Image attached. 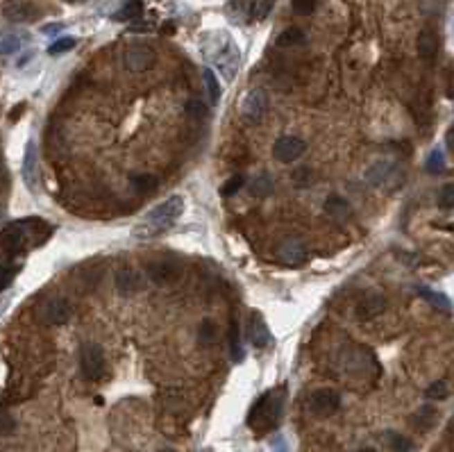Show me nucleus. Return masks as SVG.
<instances>
[{
	"instance_id": "obj_9",
	"label": "nucleus",
	"mask_w": 454,
	"mask_h": 452,
	"mask_svg": "<svg viewBox=\"0 0 454 452\" xmlns=\"http://www.w3.org/2000/svg\"><path fill=\"white\" fill-rule=\"evenodd\" d=\"M277 257L282 264L286 266H302L304 261L309 259V250H307V245H304L300 239H286L279 243V248H277Z\"/></svg>"
},
{
	"instance_id": "obj_45",
	"label": "nucleus",
	"mask_w": 454,
	"mask_h": 452,
	"mask_svg": "<svg viewBox=\"0 0 454 452\" xmlns=\"http://www.w3.org/2000/svg\"><path fill=\"white\" fill-rule=\"evenodd\" d=\"M357 452H377L375 448H359Z\"/></svg>"
},
{
	"instance_id": "obj_7",
	"label": "nucleus",
	"mask_w": 454,
	"mask_h": 452,
	"mask_svg": "<svg viewBox=\"0 0 454 452\" xmlns=\"http://www.w3.org/2000/svg\"><path fill=\"white\" fill-rule=\"evenodd\" d=\"M304 150H307V144H304V139L295 137V134H284L279 137L275 146H272V157L282 164H291L298 157H302Z\"/></svg>"
},
{
	"instance_id": "obj_41",
	"label": "nucleus",
	"mask_w": 454,
	"mask_h": 452,
	"mask_svg": "<svg viewBox=\"0 0 454 452\" xmlns=\"http://www.w3.org/2000/svg\"><path fill=\"white\" fill-rule=\"evenodd\" d=\"M14 430V421L10 416H3L0 418V434H7V432H12Z\"/></svg>"
},
{
	"instance_id": "obj_1",
	"label": "nucleus",
	"mask_w": 454,
	"mask_h": 452,
	"mask_svg": "<svg viewBox=\"0 0 454 452\" xmlns=\"http://www.w3.org/2000/svg\"><path fill=\"white\" fill-rule=\"evenodd\" d=\"M182 211H184V200H182V195H171V198H166L148 211L146 218L134 227L132 234H134L137 239H150V236L161 234L164 229L171 227L182 216Z\"/></svg>"
},
{
	"instance_id": "obj_32",
	"label": "nucleus",
	"mask_w": 454,
	"mask_h": 452,
	"mask_svg": "<svg viewBox=\"0 0 454 452\" xmlns=\"http://www.w3.org/2000/svg\"><path fill=\"white\" fill-rule=\"evenodd\" d=\"M76 44L78 41L73 39V37H62V39H57V41H53L51 44V48H48V55H64V53H69V51H73L76 48Z\"/></svg>"
},
{
	"instance_id": "obj_3",
	"label": "nucleus",
	"mask_w": 454,
	"mask_h": 452,
	"mask_svg": "<svg viewBox=\"0 0 454 452\" xmlns=\"http://www.w3.org/2000/svg\"><path fill=\"white\" fill-rule=\"evenodd\" d=\"M30 218L28 220H19V223L7 225L3 232H0V248H3L10 257L19 254L21 250H26L28 245V234H30Z\"/></svg>"
},
{
	"instance_id": "obj_2",
	"label": "nucleus",
	"mask_w": 454,
	"mask_h": 452,
	"mask_svg": "<svg viewBox=\"0 0 454 452\" xmlns=\"http://www.w3.org/2000/svg\"><path fill=\"white\" fill-rule=\"evenodd\" d=\"M284 409V389H272L257 400V405L252 407L250 416H247V425L252 427L257 434H266L275 430L279 418H282Z\"/></svg>"
},
{
	"instance_id": "obj_15",
	"label": "nucleus",
	"mask_w": 454,
	"mask_h": 452,
	"mask_svg": "<svg viewBox=\"0 0 454 452\" xmlns=\"http://www.w3.org/2000/svg\"><path fill=\"white\" fill-rule=\"evenodd\" d=\"M418 55L423 62H434L436 55H439V37H436L434 30H423L418 35Z\"/></svg>"
},
{
	"instance_id": "obj_21",
	"label": "nucleus",
	"mask_w": 454,
	"mask_h": 452,
	"mask_svg": "<svg viewBox=\"0 0 454 452\" xmlns=\"http://www.w3.org/2000/svg\"><path fill=\"white\" fill-rule=\"evenodd\" d=\"M130 186L134 189L137 193H150V191H155L157 186H159V180H157L155 175H148V173L132 175L130 177Z\"/></svg>"
},
{
	"instance_id": "obj_43",
	"label": "nucleus",
	"mask_w": 454,
	"mask_h": 452,
	"mask_svg": "<svg viewBox=\"0 0 454 452\" xmlns=\"http://www.w3.org/2000/svg\"><path fill=\"white\" fill-rule=\"evenodd\" d=\"M64 28V23H55V26H46L44 28V35H55V32H60Z\"/></svg>"
},
{
	"instance_id": "obj_17",
	"label": "nucleus",
	"mask_w": 454,
	"mask_h": 452,
	"mask_svg": "<svg viewBox=\"0 0 454 452\" xmlns=\"http://www.w3.org/2000/svg\"><path fill=\"white\" fill-rule=\"evenodd\" d=\"M250 339L257 348H266L270 343V330L266 325V320L261 318V314L254 311L252 314V323H250Z\"/></svg>"
},
{
	"instance_id": "obj_44",
	"label": "nucleus",
	"mask_w": 454,
	"mask_h": 452,
	"mask_svg": "<svg viewBox=\"0 0 454 452\" xmlns=\"http://www.w3.org/2000/svg\"><path fill=\"white\" fill-rule=\"evenodd\" d=\"M445 141H448V148L454 153V125L448 130V134H445Z\"/></svg>"
},
{
	"instance_id": "obj_29",
	"label": "nucleus",
	"mask_w": 454,
	"mask_h": 452,
	"mask_svg": "<svg viewBox=\"0 0 454 452\" xmlns=\"http://www.w3.org/2000/svg\"><path fill=\"white\" fill-rule=\"evenodd\" d=\"M21 266L14 264V261H5V264H0V291H5L7 286L14 282V277L19 275Z\"/></svg>"
},
{
	"instance_id": "obj_4",
	"label": "nucleus",
	"mask_w": 454,
	"mask_h": 452,
	"mask_svg": "<svg viewBox=\"0 0 454 452\" xmlns=\"http://www.w3.org/2000/svg\"><path fill=\"white\" fill-rule=\"evenodd\" d=\"M155 51L146 44H132L123 51V67L130 73H143L155 67Z\"/></svg>"
},
{
	"instance_id": "obj_24",
	"label": "nucleus",
	"mask_w": 454,
	"mask_h": 452,
	"mask_svg": "<svg viewBox=\"0 0 454 452\" xmlns=\"http://www.w3.org/2000/svg\"><path fill=\"white\" fill-rule=\"evenodd\" d=\"M325 211L329 214V216H334V218L348 216V214H350V202L345 200V198H341V195H332V198L325 200Z\"/></svg>"
},
{
	"instance_id": "obj_14",
	"label": "nucleus",
	"mask_w": 454,
	"mask_h": 452,
	"mask_svg": "<svg viewBox=\"0 0 454 452\" xmlns=\"http://www.w3.org/2000/svg\"><path fill=\"white\" fill-rule=\"evenodd\" d=\"M266 94L261 92V89H252V92H247V96L243 98L241 103V112L245 119L250 121H259L263 116V112H266Z\"/></svg>"
},
{
	"instance_id": "obj_23",
	"label": "nucleus",
	"mask_w": 454,
	"mask_h": 452,
	"mask_svg": "<svg viewBox=\"0 0 454 452\" xmlns=\"http://www.w3.org/2000/svg\"><path fill=\"white\" fill-rule=\"evenodd\" d=\"M384 441H386V446H389L393 452H411V450H414V443H411L400 432H386L384 434Z\"/></svg>"
},
{
	"instance_id": "obj_34",
	"label": "nucleus",
	"mask_w": 454,
	"mask_h": 452,
	"mask_svg": "<svg viewBox=\"0 0 454 452\" xmlns=\"http://www.w3.org/2000/svg\"><path fill=\"white\" fill-rule=\"evenodd\" d=\"M272 5H275V0H259V3L252 7L250 19H254V21H263V19H266V16L270 14Z\"/></svg>"
},
{
	"instance_id": "obj_46",
	"label": "nucleus",
	"mask_w": 454,
	"mask_h": 452,
	"mask_svg": "<svg viewBox=\"0 0 454 452\" xmlns=\"http://www.w3.org/2000/svg\"><path fill=\"white\" fill-rule=\"evenodd\" d=\"M159 452H175V450H173V448H164V450H159Z\"/></svg>"
},
{
	"instance_id": "obj_26",
	"label": "nucleus",
	"mask_w": 454,
	"mask_h": 452,
	"mask_svg": "<svg viewBox=\"0 0 454 452\" xmlns=\"http://www.w3.org/2000/svg\"><path fill=\"white\" fill-rule=\"evenodd\" d=\"M418 293L423 295L427 302H432L436 309H441V311H450L452 309V302H450L448 295H443L439 291H432V289H418Z\"/></svg>"
},
{
	"instance_id": "obj_37",
	"label": "nucleus",
	"mask_w": 454,
	"mask_h": 452,
	"mask_svg": "<svg viewBox=\"0 0 454 452\" xmlns=\"http://www.w3.org/2000/svg\"><path fill=\"white\" fill-rule=\"evenodd\" d=\"M439 205L443 209H454V182L445 184L439 193Z\"/></svg>"
},
{
	"instance_id": "obj_30",
	"label": "nucleus",
	"mask_w": 454,
	"mask_h": 452,
	"mask_svg": "<svg viewBox=\"0 0 454 452\" xmlns=\"http://www.w3.org/2000/svg\"><path fill=\"white\" fill-rule=\"evenodd\" d=\"M425 396L429 400H445V398L450 396V386H448V382H445V380H436V382H432V384L427 386Z\"/></svg>"
},
{
	"instance_id": "obj_47",
	"label": "nucleus",
	"mask_w": 454,
	"mask_h": 452,
	"mask_svg": "<svg viewBox=\"0 0 454 452\" xmlns=\"http://www.w3.org/2000/svg\"><path fill=\"white\" fill-rule=\"evenodd\" d=\"M69 3H82V0H69Z\"/></svg>"
},
{
	"instance_id": "obj_18",
	"label": "nucleus",
	"mask_w": 454,
	"mask_h": 452,
	"mask_svg": "<svg viewBox=\"0 0 454 452\" xmlns=\"http://www.w3.org/2000/svg\"><path fill=\"white\" fill-rule=\"evenodd\" d=\"M35 166H37V155H35V141H28L26 146V157H23V180L30 189H35Z\"/></svg>"
},
{
	"instance_id": "obj_31",
	"label": "nucleus",
	"mask_w": 454,
	"mask_h": 452,
	"mask_svg": "<svg viewBox=\"0 0 454 452\" xmlns=\"http://www.w3.org/2000/svg\"><path fill=\"white\" fill-rule=\"evenodd\" d=\"M250 191H252V195H268V193H272V180H270V175L268 173H261L250 184Z\"/></svg>"
},
{
	"instance_id": "obj_11",
	"label": "nucleus",
	"mask_w": 454,
	"mask_h": 452,
	"mask_svg": "<svg viewBox=\"0 0 454 452\" xmlns=\"http://www.w3.org/2000/svg\"><path fill=\"white\" fill-rule=\"evenodd\" d=\"M5 19L12 23H32L37 21L41 12L35 3H28V0H16V3H10L5 7Z\"/></svg>"
},
{
	"instance_id": "obj_10",
	"label": "nucleus",
	"mask_w": 454,
	"mask_h": 452,
	"mask_svg": "<svg viewBox=\"0 0 454 452\" xmlns=\"http://www.w3.org/2000/svg\"><path fill=\"white\" fill-rule=\"evenodd\" d=\"M114 284H116V291L123 295H134L146 286L143 275L134 268H119L116 275H114Z\"/></svg>"
},
{
	"instance_id": "obj_42",
	"label": "nucleus",
	"mask_w": 454,
	"mask_h": 452,
	"mask_svg": "<svg viewBox=\"0 0 454 452\" xmlns=\"http://www.w3.org/2000/svg\"><path fill=\"white\" fill-rule=\"evenodd\" d=\"M23 112H26V105H23V103H21L19 107H14V110H12V114H10V121H16V119H19V116H21V114H23Z\"/></svg>"
},
{
	"instance_id": "obj_33",
	"label": "nucleus",
	"mask_w": 454,
	"mask_h": 452,
	"mask_svg": "<svg viewBox=\"0 0 454 452\" xmlns=\"http://www.w3.org/2000/svg\"><path fill=\"white\" fill-rule=\"evenodd\" d=\"M243 184H245V177H243V175H232L225 184L220 186V193L227 195V198H229V195H234V193L241 191Z\"/></svg>"
},
{
	"instance_id": "obj_39",
	"label": "nucleus",
	"mask_w": 454,
	"mask_h": 452,
	"mask_svg": "<svg viewBox=\"0 0 454 452\" xmlns=\"http://www.w3.org/2000/svg\"><path fill=\"white\" fill-rule=\"evenodd\" d=\"M184 112H186V116H191V119H204V114H207V110H204V103H200V101H189L186 105H184Z\"/></svg>"
},
{
	"instance_id": "obj_35",
	"label": "nucleus",
	"mask_w": 454,
	"mask_h": 452,
	"mask_svg": "<svg viewBox=\"0 0 454 452\" xmlns=\"http://www.w3.org/2000/svg\"><path fill=\"white\" fill-rule=\"evenodd\" d=\"M434 421H436V409H432V407H423L418 412V416H416V425L418 427H423V430H427L429 425H434Z\"/></svg>"
},
{
	"instance_id": "obj_36",
	"label": "nucleus",
	"mask_w": 454,
	"mask_h": 452,
	"mask_svg": "<svg viewBox=\"0 0 454 452\" xmlns=\"http://www.w3.org/2000/svg\"><path fill=\"white\" fill-rule=\"evenodd\" d=\"M316 5H318V0H291L293 12L298 14V16H309V14H313Z\"/></svg>"
},
{
	"instance_id": "obj_5",
	"label": "nucleus",
	"mask_w": 454,
	"mask_h": 452,
	"mask_svg": "<svg viewBox=\"0 0 454 452\" xmlns=\"http://www.w3.org/2000/svg\"><path fill=\"white\" fill-rule=\"evenodd\" d=\"M80 368L87 380H98L105 373V352L98 343H85L80 348Z\"/></svg>"
},
{
	"instance_id": "obj_40",
	"label": "nucleus",
	"mask_w": 454,
	"mask_h": 452,
	"mask_svg": "<svg viewBox=\"0 0 454 452\" xmlns=\"http://www.w3.org/2000/svg\"><path fill=\"white\" fill-rule=\"evenodd\" d=\"M311 171L309 168H300L298 173H293V182L295 184H309V182H313V175H309Z\"/></svg>"
},
{
	"instance_id": "obj_19",
	"label": "nucleus",
	"mask_w": 454,
	"mask_h": 452,
	"mask_svg": "<svg viewBox=\"0 0 454 452\" xmlns=\"http://www.w3.org/2000/svg\"><path fill=\"white\" fill-rule=\"evenodd\" d=\"M307 41V35L300 28H286L284 32L277 35V46L279 48H293V46H302Z\"/></svg>"
},
{
	"instance_id": "obj_13",
	"label": "nucleus",
	"mask_w": 454,
	"mask_h": 452,
	"mask_svg": "<svg viewBox=\"0 0 454 452\" xmlns=\"http://www.w3.org/2000/svg\"><path fill=\"white\" fill-rule=\"evenodd\" d=\"M386 309V298L382 293H368L357 302V318L361 320H370V318H377L382 311Z\"/></svg>"
},
{
	"instance_id": "obj_6",
	"label": "nucleus",
	"mask_w": 454,
	"mask_h": 452,
	"mask_svg": "<svg viewBox=\"0 0 454 452\" xmlns=\"http://www.w3.org/2000/svg\"><path fill=\"white\" fill-rule=\"evenodd\" d=\"M338 407H341V396H338V391L334 389H318V391H313L309 398V412L313 416L327 418V416L336 414Z\"/></svg>"
},
{
	"instance_id": "obj_28",
	"label": "nucleus",
	"mask_w": 454,
	"mask_h": 452,
	"mask_svg": "<svg viewBox=\"0 0 454 452\" xmlns=\"http://www.w3.org/2000/svg\"><path fill=\"white\" fill-rule=\"evenodd\" d=\"M229 350H232V359L241 361L243 359V348H241V332H238V323L232 320L229 323Z\"/></svg>"
},
{
	"instance_id": "obj_20",
	"label": "nucleus",
	"mask_w": 454,
	"mask_h": 452,
	"mask_svg": "<svg viewBox=\"0 0 454 452\" xmlns=\"http://www.w3.org/2000/svg\"><path fill=\"white\" fill-rule=\"evenodd\" d=\"M202 80H204V92H207L209 105H216L220 101V82L216 78V73H213L211 69H204Z\"/></svg>"
},
{
	"instance_id": "obj_8",
	"label": "nucleus",
	"mask_w": 454,
	"mask_h": 452,
	"mask_svg": "<svg viewBox=\"0 0 454 452\" xmlns=\"http://www.w3.org/2000/svg\"><path fill=\"white\" fill-rule=\"evenodd\" d=\"M71 316H73V305L66 298H53L44 302V307H41V318L48 325H64L69 323Z\"/></svg>"
},
{
	"instance_id": "obj_16",
	"label": "nucleus",
	"mask_w": 454,
	"mask_h": 452,
	"mask_svg": "<svg viewBox=\"0 0 454 452\" xmlns=\"http://www.w3.org/2000/svg\"><path fill=\"white\" fill-rule=\"evenodd\" d=\"M146 273L155 284H168L180 275V268L175 264H171V261H155V264L148 266Z\"/></svg>"
},
{
	"instance_id": "obj_27",
	"label": "nucleus",
	"mask_w": 454,
	"mask_h": 452,
	"mask_svg": "<svg viewBox=\"0 0 454 452\" xmlns=\"http://www.w3.org/2000/svg\"><path fill=\"white\" fill-rule=\"evenodd\" d=\"M21 51V37L14 32H0V55H14Z\"/></svg>"
},
{
	"instance_id": "obj_25",
	"label": "nucleus",
	"mask_w": 454,
	"mask_h": 452,
	"mask_svg": "<svg viewBox=\"0 0 454 452\" xmlns=\"http://www.w3.org/2000/svg\"><path fill=\"white\" fill-rule=\"evenodd\" d=\"M198 339H200L202 346H213L218 339V327L216 323H213L211 318H204L202 320V325H200V330H198Z\"/></svg>"
},
{
	"instance_id": "obj_22",
	"label": "nucleus",
	"mask_w": 454,
	"mask_h": 452,
	"mask_svg": "<svg viewBox=\"0 0 454 452\" xmlns=\"http://www.w3.org/2000/svg\"><path fill=\"white\" fill-rule=\"evenodd\" d=\"M143 12V3L141 0H128L121 10L114 14V21H132V19H139Z\"/></svg>"
},
{
	"instance_id": "obj_12",
	"label": "nucleus",
	"mask_w": 454,
	"mask_h": 452,
	"mask_svg": "<svg viewBox=\"0 0 454 452\" xmlns=\"http://www.w3.org/2000/svg\"><path fill=\"white\" fill-rule=\"evenodd\" d=\"M393 177H400V168L393 162H377L366 171V182L373 186H389Z\"/></svg>"
},
{
	"instance_id": "obj_38",
	"label": "nucleus",
	"mask_w": 454,
	"mask_h": 452,
	"mask_svg": "<svg viewBox=\"0 0 454 452\" xmlns=\"http://www.w3.org/2000/svg\"><path fill=\"white\" fill-rule=\"evenodd\" d=\"M427 171L429 173H441L443 166H445V157H443V153L441 150H434L432 155H429V159H427Z\"/></svg>"
}]
</instances>
